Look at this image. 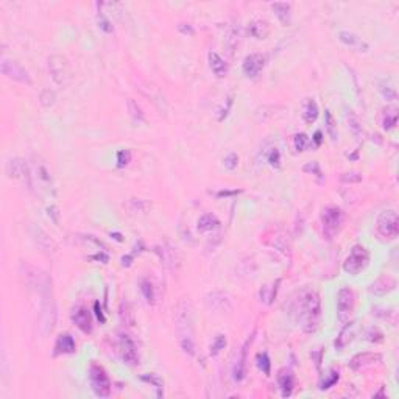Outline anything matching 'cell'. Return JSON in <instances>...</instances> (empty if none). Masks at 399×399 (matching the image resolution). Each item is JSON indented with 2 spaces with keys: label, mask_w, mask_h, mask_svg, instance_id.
<instances>
[{
  "label": "cell",
  "mask_w": 399,
  "mask_h": 399,
  "mask_svg": "<svg viewBox=\"0 0 399 399\" xmlns=\"http://www.w3.org/2000/svg\"><path fill=\"white\" fill-rule=\"evenodd\" d=\"M381 92H382V95H384L387 100H394V98H396V89H394L393 85H390L388 81L381 83Z\"/></svg>",
  "instance_id": "obj_41"
},
{
  "label": "cell",
  "mask_w": 399,
  "mask_h": 399,
  "mask_svg": "<svg viewBox=\"0 0 399 399\" xmlns=\"http://www.w3.org/2000/svg\"><path fill=\"white\" fill-rule=\"evenodd\" d=\"M326 130H328V133L331 134V137H332V140H335L337 139V131H335V122H334V117H332V114L329 113V111H326Z\"/></svg>",
  "instance_id": "obj_43"
},
{
  "label": "cell",
  "mask_w": 399,
  "mask_h": 399,
  "mask_svg": "<svg viewBox=\"0 0 399 399\" xmlns=\"http://www.w3.org/2000/svg\"><path fill=\"white\" fill-rule=\"evenodd\" d=\"M49 70L52 75V80L58 86L66 88L72 83V72L70 64L66 56L62 55H52L49 58Z\"/></svg>",
  "instance_id": "obj_5"
},
{
  "label": "cell",
  "mask_w": 399,
  "mask_h": 399,
  "mask_svg": "<svg viewBox=\"0 0 399 399\" xmlns=\"http://www.w3.org/2000/svg\"><path fill=\"white\" fill-rule=\"evenodd\" d=\"M207 306L211 307L212 310H217V312H223V310H229L231 309L228 297L223 295V293H220V292L209 293V295H207Z\"/></svg>",
  "instance_id": "obj_20"
},
{
  "label": "cell",
  "mask_w": 399,
  "mask_h": 399,
  "mask_svg": "<svg viewBox=\"0 0 399 399\" xmlns=\"http://www.w3.org/2000/svg\"><path fill=\"white\" fill-rule=\"evenodd\" d=\"M209 58V66H211L212 72L217 75V77H225L228 74V64L223 61V58L215 53V52H209L207 55Z\"/></svg>",
  "instance_id": "obj_23"
},
{
  "label": "cell",
  "mask_w": 399,
  "mask_h": 399,
  "mask_svg": "<svg viewBox=\"0 0 399 399\" xmlns=\"http://www.w3.org/2000/svg\"><path fill=\"white\" fill-rule=\"evenodd\" d=\"M28 284L33 285L36 293L41 298V328L44 334H49L53 331L56 323V304L53 300V290H52V279L46 273L34 270L33 275H27Z\"/></svg>",
  "instance_id": "obj_1"
},
{
  "label": "cell",
  "mask_w": 399,
  "mask_h": 399,
  "mask_svg": "<svg viewBox=\"0 0 399 399\" xmlns=\"http://www.w3.org/2000/svg\"><path fill=\"white\" fill-rule=\"evenodd\" d=\"M304 172L307 173H315V176L318 178V181L321 183L323 181V172H321V167L318 162H309L304 165Z\"/></svg>",
  "instance_id": "obj_38"
},
{
  "label": "cell",
  "mask_w": 399,
  "mask_h": 399,
  "mask_svg": "<svg viewBox=\"0 0 399 399\" xmlns=\"http://www.w3.org/2000/svg\"><path fill=\"white\" fill-rule=\"evenodd\" d=\"M376 231L382 239L393 240L399 234V219L394 211H385L377 217Z\"/></svg>",
  "instance_id": "obj_7"
},
{
  "label": "cell",
  "mask_w": 399,
  "mask_h": 399,
  "mask_svg": "<svg viewBox=\"0 0 399 399\" xmlns=\"http://www.w3.org/2000/svg\"><path fill=\"white\" fill-rule=\"evenodd\" d=\"M321 317V301L317 292H304L298 301V321L304 332H313Z\"/></svg>",
  "instance_id": "obj_3"
},
{
  "label": "cell",
  "mask_w": 399,
  "mask_h": 399,
  "mask_svg": "<svg viewBox=\"0 0 399 399\" xmlns=\"http://www.w3.org/2000/svg\"><path fill=\"white\" fill-rule=\"evenodd\" d=\"M315 143H317V145H321V131H317V133H315Z\"/></svg>",
  "instance_id": "obj_55"
},
{
  "label": "cell",
  "mask_w": 399,
  "mask_h": 399,
  "mask_svg": "<svg viewBox=\"0 0 399 399\" xmlns=\"http://www.w3.org/2000/svg\"><path fill=\"white\" fill-rule=\"evenodd\" d=\"M97 20H98V27H100L104 33H113V31H114V27L111 25L110 19H108L106 16H104L103 13H98Z\"/></svg>",
  "instance_id": "obj_40"
},
{
  "label": "cell",
  "mask_w": 399,
  "mask_h": 399,
  "mask_svg": "<svg viewBox=\"0 0 399 399\" xmlns=\"http://www.w3.org/2000/svg\"><path fill=\"white\" fill-rule=\"evenodd\" d=\"M381 354H374V352H364V354H357L354 359L351 360V368L354 370H359L362 367H367V365H371L374 362H381Z\"/></svg>",
  "instance_id": "obj_22"
},
{
  "label": "cell",
  "mask_w": 399,
  "mask_h": 399,
  "mask_svg": "<svg viewBox=\"0 0 399 399\" xmlns=\"http://www.w3.org/2000/svg\"><path fill=\"white\" fill-rule=\"evenodd\" d=\"M179 30H181L183 33H189V34H194V30H192V27H189V25H187V28H186V27H183V25H179Z\"/></svg>",
  "instance_id": "obj_54"
},
{
  "label": "cell",
  "mask_w": 399,
  "mask_h": 399,
  "mask_svg": "<svg viewBox=\"0 0 399 399\" xmlns=\"http://www.w3.org/2000/svg\"><path fill=\"white\" fill-rule=\"evenodd\" d=\"M340 179H342L343 183H360V181H362V175H360V173H355V172L343 173Z\"/></svg>",
  "instance_id": "obj_46"
},
{
  "label": "cell",
  "mask_w": 399,
  "mask_h": 399,
  "mask_svg": "<svg viewBox=\"0 0 399 399\" xmlns=\"http://www.w3.org/2000/svg\"><path fill=\"white\" fill-rule=\"evenodd\" d=\"M140 379H142L143 382H150L152 385H155L156 390H158L156 394H158L159 397L162 396V381L159 379L158 374H143V376H140Z\"/></svg>",
  "instance_id": "obj_34"
},
{
  "label": "cell",
  "mask_w": 399,
  "mask_h": 399,
  "mask_svg": "<svg viewBox=\"0 0 399 399\" xmlns=\"http://www.w3.org/2000/svg\"><path fill=\"white\" fill-rule=\"evenodd\" d=\"M349 125H351V130L355 136H359L360 133V123L359 120H357V117L354 114H349Z\"/></svg>",
  "instance_id": "obj_47"
},
{
  "label": "cell",
  "mask_w": 399,
  "mask_h": 399,
  "mask_svg": "<svg viewBox=\"0 0 399 399\" xmlns=\"http://www.w3.org/2000/svg\"><path fill=\"white\" fill-rule=\"evenodd\" d=\"M140 292H142V295L145 297V300L149 301L150 304L155 303V287L150 282V279H142L140 281Z\"/></svg>",
  "instance_id": "obj_31"
},
{
  "label": "cell",
  "mask_w": 399,
  "mask_h": 399,
  "mask_svg": "<svg viewBox=\"0 0 399 399\" xmlns=\"http://www.w3.org/2000/svg\"><path fill=\"white\" fill-rule=\"evenodd\" d=\"M278 382H279V387H281V391H282V396H290L292 394V390H293V376L287 371H281L279 377H278Z\"/></svg>",
  "instance_id": "obj_29"
},
{
  "label": "cell",
  "mask_w": 399,
  "mask_h": 399,
  "mask_svg": "<svg viewBox=\"0 0 399 399\" xmlns=\"http://www.w3.org/2000/svg\"><path fill=\"white\" fill-rule=\"evenodd\" d=\"M239 192H240V191H233V192H228V191L225 192V191H222V192H219L217 195H219V197H229V195H237Z\"/></svg>",
  "instance_id": "obj_53"
},
{
  "label": "cell",
  "mask_w": 399,
  "mask_h": 399,
  "mask_svg": "<svg viewBox=\"0 0 399 399\" xmlns=\"http://www.w3.org/2000/svg\"><path fill=\"white\" fill-rule=\"evenodd\" d=\"M0 70H2L4 75H7L8 78H11L14 81L25 83V85H31L30 74L22 66H20L17 61H11V59L4 58L2 64H0Z\"/></svg>",
  "instance_id": "obj_12"
},
{
  "label": "cell",
  "mask_w": 399,
  "mask_h": 399,
  "mask_svg": "<svg viewBox=\"0 0 399 399\" xmlns=\"http://www.w3.org/2000/svg\"><path fill=\"white\" fill-rule=\"evenodd\" d=\"M396 123H397V111H396V108H388L385 111V117H384V128L391 130L396 127Z\"/></svg>",
  "instance_id": "obj_33"
},
{
  "label": "cell",
  "mask_w": 399,
  "mask_h": 399,
  "mask_svg": "<svg viewBox=\"0 0 399 399\" xmlns=\"http://www.w3.org/2000/svg\"><path fill=\"white\" fill-rule=\"evenodd\" d=\"M337 36H339L340 43H343L346 47H351V49H354V50H360V52H367V50H368V44L365 43V41H364L360 36H357L355 33L342 30V31H339Z\"/></svg>",
  "instance_id": "obj_16"
},
{
  "label": "cell",
  "mask_w": 399,
  "mask_h": 399,
  "mask_svg": "<svg viewBox=\"0 0 399 399\" xmlns=\"http://www.w3.org/2000/svg\"><path fill=\"white\" fill-rule=\"evenodd\" d=\"M30 170H31V186L33 187L36 186V189L41 194H53V179L47 164L41 158H34Z\"/></svg>",
  "instance_id": "obj_4"
},
{
  "label": "cell",
  "mask_w": 399,
  "mask_h": 399,
  "mask_svg": "<svg viewBox=\"0 0 399 399\" xmlns=\"http://www.w3.org/2000/svg\"><path fill=\"white\" fill-rule=\"evenodd\" d=\"M355 306V293L351 287H342L337 293V317L345 323Z\"/></svg>",
  "instance_id": "obj_10"
},
{
  "label": "cell",
  "mask_w": 399,
  "mask_h": 399,
  "mask_svg": "<svg viewBox=\"0 0 399 399\" xmlns=\"http://www.w3.org/2000/svg\"><path fill=\"white\" fill-rule=\"evenodd\" d=\"M119 351H120V355H122L125 364H128V365H137L139 364L137 346L128 334L119 335Z\"/></svg>",
  "instance_id": "obj_13"
},
{
  "label": "cell",
  "mask_w": 399,
  "mask_h": 399,
  "mask_svg": "<svg viewBox=\"0 0 399 399\" xmlns=\"http://www.w3.org/2000/svg\"><path fill=\"white\" fill-rule=\"evenodd\" d=\"M321 220H323V231L326 237L332 239L335 233H339V229L343 223V211L337 206H328L323 209Z\"/></svg>",
  "instance_id": "obj_9"
},
{
  "label": "cell",
  "mask_w": 399,
  "mask_h": 399,
  "mask_svg": "<svg viewBox=\"0 0 399 399\" xmlns=\"http://www.w3.org/2000/svg\"><path fill=\"white\" fill-rule=\"evenodd\" d=\"M264 66H265V56L261 53H251V55L245 56L243 64H242V70L246 77L255 78L261 74Z\"/></svg>",
  "instance_id": "obj_15"
},
{
  "label": "cell",
  "mask_w": 399,
  "mask_h": 399,
  "mask_svg": "<svg viewBox=\"0 0 399 399\" xmlns=\"http://www.w3.org/2000/svg\"><path fill=\"white\" fill-rule=\"evenodd\" d=\"M127 106H128L130 117H131L136 123H145V114H143L142 108L139 106V104H137L133 98H128V100H127Z\"/></svg>",
  "instance_id": "obj_30"
},
{
  "label": "cell",
  "mask_w": 399,
  "mask_h": 399,
  "mask_svg": "<svg viewBox=\"0 0 399 399\" xmlns=\"http://www.w3.org/2000/svg\"><path fill=\"white\" fill-rule=\"evenodd\" d=\"M337 381H339V373L332 371V373H331V377H329V379H328L326 382H323V384H321V387H320V388H321V390L331 388V387H332L335 382H337Z\"/></svg>",
  "instance_id": "obj_48"
},
{
  "label": "cell",
  "mask_w": 399,
  "mask_h": 399,
  "mask_svg": "<svg viewBox=\"0 0 399 399\" xmlns=\"http://www.w3.org/2000/svg\"><path fill=\"white\" fill-rule=\"evenodd\" d=\"M31 236H33V239H34V242L38 243V246L43 249V251H46V253H52V251L55 249V245H53L52 239H50L41 228L33 226V228H31Z\"/></svg>",
  "instance_id": "obj_21"
},
{
  "label": "cell",
  "mask_w": 399,
  "mask_h": 399,
  "mask_svg": "<svg viewBox=\"0 0 399 399\" xmlns=\"http://www.w3.org/2000/svg\"><path fill=\"white\" fill-rule=\"evenodd\" d=\"M258 367L262 370V373L265 376H270V368H271V364H270V359H268V354L267 352H262L258 355Z\"/></svg>",
  "instance_id": "obj_36"
},
{
  "label": "cell",
  "mask_w": 399,
  "mask_h": 399,
  "mask_svg": "<svg viewBox=\"0 0 399 399\" xmlns=\"http://www.w3.org/2000/svg\"><path fill=\"white\" fill-rule=\"evenodd\" d=\"M77 351V343L70 334H61L56 343H55V352L56 354H74Z\"/></svg>",
  "instance_id": "obj_19"
},
{
  "label": "cell",
  "mask_w": 399,
  "mask_h": 399,
  "mask_svg": "<svg viewBox=\"0 0 399 399\" xmlns=\"http://www.w3.org/2000/svg\"><path fill=\"white\" fill-rule=\"evenodd\" d=\"M293 142H295L297 152H304L307 143H309V137L304 133H298V134H295V137H293Z\"/></svg>",
  "instance_id": "obj_39"
},
{
  "label": "cell",
  "mask_w": 399,
  "mask_h": 399,
  "mask_svg": "<svg viewBox=\"0 0 399 399\" xmlns=\"http://www.w3.org/2000/svg\"><path fill=\"white\" fill-rule=\"evenodd\" d=\"M220 226V222L215 215L212 214H203L200 219H198V231H201V233H207V231H212L215 228Z\"/></svg>",
  "instance_id": "obj_28"
},
{
  "label": "cell",
  "mask_w": 399,
  "mask_h": 399,
  "mask_svg": "<svg viewBox=\"0 0 399 399\" xmlns=\"http://www.w3.org/2000/svg\"><path fill=\"white\" fill-rule=\"evenodd\" d=\"M255 334H256V332H253V334H251L249 337L245 340V343H243L242 348H240L237 360H236V365H234V370H233V377H234V381H237V382H242V381L245 379V374H246V355H248V349H249L251 343H253Z\"/></svg>",
  "instance_id": "obj_14"
},
{
  "label": "cell",
  "mask_w": 399,
  "mask_h": 399,
  "mask_svg": "<svg viewBox=\"0 0 399 399\" xmlns=\"http://www.w3.org/2000/svg\"><path fill=\"white\" fill-rule=\"evenodd\" d=\"M131 204H134L136 207H133V211H140V212H145L147 209H149V203H145L143 200H136L133 198L131 200Z\"/></svg>",
  "instance_id": "obj_49"
},
{
  "label": "cell",
  "mask_w": 399,
  "mask_h": 399,
  "mask_svg": "<svg viewBox=\"0 0 399 399\" xmlns=\"http://www.w3.org/2000/svg\"><path fill=\"white\" fill-rule=\"evenodd\" d=\"M370 264V253L368 249L362 245H354L351 253L343 262V270L349 275H359L360 271H364Z\"/></svg>",
  "instance_id": "obj_6"
},
{
  "label": "cell",
  "mask_w": 399,
  "mask_h": 399,
  "mask_svg": "<svg viewBox=\"0 0 399 399\" xmlns=\"http://www.w3.org/2000/svg\"><path fill=\"white\" fill-rule=\"evenodd\" d=\"M155 251L159 255V258L164 262V265H167L169 268H175V267L179 265V256L176 253V248L162 245V246H156Z\"/></svg>",
  "instance_id": "obj_18"
},
{
  "label": "cell",
  "mask_w": 399,
  "mask_h": 399,
  "mask_svg": "<svg viewBox=\"0 0 399 399\" xmlns=\"http://www.w3.org/2000/svg\"><path fill=\"white\" fill-rule=\"evenodd\" d=\"M271 8H273V11H275L276 17L279 19V22H281L284 27L290 25V20H292V17H290V4L276 2V4L271 5Z\"/></svg>",
  "instance_id": "obj_24"
},
{
  "label": "cell",
  "mask_w": 399,
  "mask_h": 399,
  "mask_svg": "<svg viewBox=\"0 0 399 399\" xmlns=\"http://www.w3.org/2000/svg\"><path fill=\"white\" fill-rule=\"evenodd\" d=\"M223 164H225V167H226L228 170H234V169H237L239 156H237L236 153H229V155H226V158L223 159Z\"/></svg>",
  "instance_id": "obj_45"
},
{
  "label": "cell",
  "mask_w": 399,
  "mask_h": 399,
  "mask_svg": "<svg viewBox=\"0 0 399 399\" xmlns=\"http://www.w3.org/2000/svg\"><path fill=\"white\" fill-rule=\"evenodd\" d=\"M175 323H176V332H178V340L184 352L189 355H194L195 352V315H194V306L189 300H183L178 307H176V315H175Z\"/></svg>",
  "instance_id": "obj_2"
},
{
  "label": "cell",
  "mask_w": 399,
  "mask_h": 399,
  "mask_svg": "<svg viewBox=\"0 0 399 399\" xmlns=\"http://www.w3.org/2000/svg\"><path fill=\"white\" fill-rule=\"evenodd\" d=\"M226 346V339H225V335H217L212 346H211V355H217L222 349H225Z\"/></svg>",
  "instance_id": "obj_42"
},
{
  "label": "cell",
  "mask_w": 399,
  "mask_h": 399,
  "mask_svg": "<svg viewBox=\"0 0 399 399\" xmlns=\"http://www.w3.org/2000/svg\"><path fill=\"white\" fill-rule=\"evenodd\" d=\"M318 117V104L313 98H307L303 106V119L306 123H313Z\"/></svg>",
  "instance_id": "obj_26"
},
{
  "label": "cell",
  "mask_w": 399,
  "mask_h": 399,
  "mask_svg": "<svg viewBox=\"0 0 399 399\" xmlns=\"http://www.w3.org/2000/svg\"><path fill=\"white\" fill-rule=\"evenodd\" d=\"M120 318H122V321H125V324H128V326H133V323H134L130 304L127 301L120 303Z\"/></svg>",
  "instance_id": "obj_32"
},
{
  "label": "cell",
  "mask_w": 399,
  "mask_h": 399,
  "mask_svg": "<svg viewBox=\"0 0 399 399\" xmlns=\"http://www.w3.org/2000/svg\"><path fill=\"white\" fill-rule=\"evenodd\" d=\"M95 313H97L98 320H100L101 323H104V315H103V312H101V307H100V304H98V303H95Z\"/></svg>",
  "instance_id": "obj_52"
},
{
  "label": "cell",
  "mask_w": 399,
  "mask_h": 399,
  "mask_svg": "<svg viewBox=\"0 0 399 399\" xmlns=\"http://www.w3.org/2000/svg\"><path fill=\"white\" fill-rule=\"evenodd\" d=\"M248 31L251 36H255L256 39H265L270 34V27L265 20H255L251 22L248 27Z\"/></svg>",
  "instance_id": "obj_27"
},
{
  "label": "cell",
  "mask_w": 399,
  "mask_h": 399,
  "mask_svg": "<svg viewBox=\"0 0 399 399\" xmlns=\"http://www.w3.org/2000/svg\"><path fill=\"white\" fill-rule=\"evenodd\" d=\"M231 106H233V95H231V97H228V98H226V108H223L222 114L219 116V122H223V119H225V117L228 116V113H229Z\"/></svg>",
  "instance_id": "obj_50"
},
{
  "label": "cell",
  "mask_w": 399,
  "mask_h": 399,
  "mask_svg": "<svg viewBox=\"0 0 399 399\" xmlns=\"http://www.w3.org/2000/svg\"><path fill=\"white\" fill-rule=\"evenodd\" d=\"M55 92L53 91H50V89H44L43 92H41V95H39V103L43 104L44 108H50V106H53V103H55Z\"/></svg>",
  "instance_id": "obj_35"
},
{
  "label": "cell",
  "mask_w": 399,
  "mask_h": 399,
  "mask_svg": "<svg viewBox=\"0 0 399 399\" xmlns=\"http://www.w3.org/2000/svg\"><path fill=\"white\" fill-rule=\"evenodd\" d=\"M267 161L270 162V165L271 167H281V153H279V150L278 149H271V152L268 153V156H267Z\"/></svg>",
  "instance_id": "obj_44"
},
{
  "label": "cell",
  "mask_w": 399,
  "mask_h": 399,
  "mask_svg": "<svg viewBox=\"0 0 399 399\" xmlns=\"http://www.w3.org/2000/svg\"><path fill=\"white\" fill-rule=\"evenodd\" d=\"M7 173L11 179H17L22 181L24 184H27L28 189H31V170L28 169V165L25 164L24 159L20 158H13L8 161L7 164Z\"/></svg>",
  "instance_id": "obj_11"
},
{
  "label": "cell",
  "mask_w": 399,
  "mask_h": 399,
  "mask_svg": "<svg viewBox=\"0 0 399 399\" xmlns=\"http://www.w3.org/2000/svg\"><path fill=\"white\" fill-rule=\"evenodd\" d=\"M89 381L94 393L100 397H108L111 394V381L100 365L92 364L89 368Z\"/></svg>",
  "instance_id": "obj_8"
},
{
  "label": "cell",
  "mask_w": 399,
  "mask_h": 399,
  "mask_svg": "<svg viewBox=\"0 0 399 399\" xmlns=\"http://www.w3.org/2000/svg\"><path fill=\"white\" fill-rule=\"evenodd\" d=\"M394 287H396V281H394L393 278H390V276H382V278H379V279H377V281L371 285L370 290L376 295V292L379 290V288H382V290L379 292V295H387L388 292L394 290Z\"/></svg>",
  "instance_id": "obj_25"
},
{
  "label": "cell",
  "mask_w": 399,
  "mask_h": 399,
  "mask_svg": "<svg viewBox=\"0 0 399 399\" xmlns=\"http://www.w3.org/2000/svg\"><path fill=\"white\" fill-rule=\"evenodd\" d=\"M47 215L53 219V222L58 225L59 223V212H58V207L56 206H50L47 207Z\"/></svg>",
  "instance_id": "obj_51"
},
{
  "label": "cell",
  "mask_w": 399,
  "mask_h": 399,
  "mask_svg": "<svg viewBox=\"0 0 399 399\" xmlns=\"http://www.w3.org/2000/svg\"><path fill=\"white\" fill-rule=\"evenodd\" d=\"M72 320L77 324V328L85 334H89L92 331V317H91L88 309H85V307L77 309L72 315Z\"/></svg>",
  "instance_id": "obj_17"
},
{
  "label": "cell",
  "mask_w": 399,
  "mask_h": 399,
  "mask_svg": "<svg viewBox=\"0 0 399 399\" xmlns=\"http://www.w3.org/2000/svg\"><path fill=\"white\" fill-rule=\"evenodd\" d=\"M131 162V152L130 150H120L117 152V167L123 169L125 165H128Z\"/></svg>",
  "instance_id": "obj_37"
}]
</instances>
